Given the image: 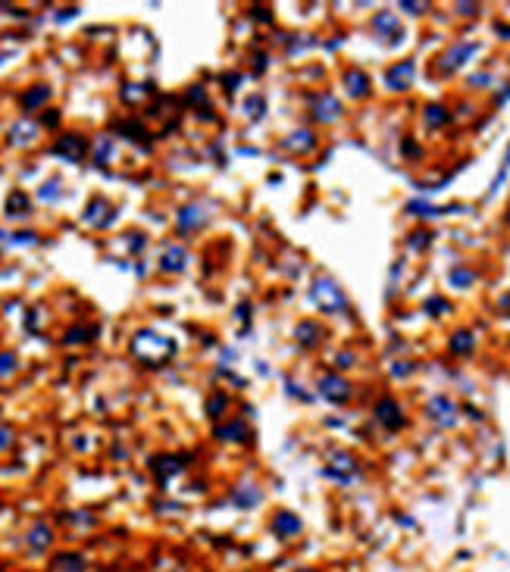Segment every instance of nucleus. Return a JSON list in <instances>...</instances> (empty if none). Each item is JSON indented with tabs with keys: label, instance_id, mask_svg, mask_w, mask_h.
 I'll return each instance as SVG.
<instances>
[{
	"label": "nucleus",
	"instance_id": "f257e3e1",
	"mask_svg": "<svg viewBox=\"0 0 510 572\" xmlns=\"http://www.w3.org/2000/svg\"><path fill=\"white\" fill-rule=\"evenodd\" d=\"M132 351H135L144 363H163L166 356L172 354V341L160 338V335H153V332H138Z\"/></svg>",
	"mask_w": 510,
	"mask_h": 572
},
{
	"label": "nucleus",
	"instance_id": "f03ea898",
	"mask_svg": "<svg viewBox=\"0 0 510 572\" xmlns=\"http://www.w3.org/2000/svg\"><path fill=\"white\" fill-rule=\"evenodd\" d=\"M313 300H317L326 313H341V309H347V298L341 294V288L329 279L313 281Z\"/></svg>",
	"mask_w": 510,
	"mask_h": 572
},
{
	"label": "nucleus",
	"instance_id": "7ed1b4c3",
	"mask_svg": "<svg viewBox=\"0 0 510 572\" xmlns=\"http://www.w3.org/2000/svg\"><path fill=\"white\" fill-rule=\"evenodd\" d=\"M301 529H304V522H301V516L291 513V510H276V513L270 516V531H273L276 538H282V541H291V538H298Z\"/></svg>",
	"mask_w": 510,
	"mask_h": 572
},
{
	"label": "nucleus",
	"instance_id": "20e7f679",
	"mask_svg": "<svg viewBox=\"0 0 510 572\" xmlns=\"http://www.w3.org/2000/svg\"><path fill=\"white\" fill-rule=\"evenodd\" d=\"M413 72H417V66H413V60H401V63H394L392 69L385 72V82L392 91H404L411 88L413 82Z\"/></svg>",
	"mask_w": 510,
	"mask_h": 572
},
{
	"label": "nucleus",
	"instance_id": "39448f33",
	"mask_svg": "<svg viewBox=\"0 0 510 572\" xmlns=\"http://www.w3.org/2000/svg\"><path fill=\"white\" fill-rule=\"evenodd\" d=\"M375 419H379L385 428H392V432L404 426V413H401L398 400H392V397H382V400L375 403Z\"/></svg>",
	"mask_w": 510,
	"mask_h": 572
},
{
	"label": "nucleus",
	"instance_id": "423d86ee",
	"mask_svg": "<svg viewBox=\"0 0 510 572\" xmlns=\"http://www.w3.org/2000/svg\"><path fill=\"white\" fill-rule=\"evenodd\" d=\"M319 394L332 403H345L347 397H351V385H347L345 379H338V375H326V379L319 382Z\"/></svg>",
	"mask_w": 510,
	"mask_h": 572
},
{
	"label": "nucleus",
	"instance_id": "0eeeda50",
	"mask_svg": "<svg viewBox=\"0 0 510 572\" xmlns=\"http://www.w3.org/2000/svg\"><path fill=\"white\" fill-rule=\"evenodd\" d=\"M476 50H479V44H457V47H451V50L445 53V60H441V69H445V72H454L457 66H464Z\"/></svg>",
	"mask_w": 510,
	"mask_h": 572
},
{
	"label": "nucleus",
	"instance_id": "6e6552de",
	"mask_svg": "<svg viewBox=\"0 0 510 572\" xmlns=\"http://www.w3.org/2000/svg\"><path fill=\"white\" fill-rule=\"evenodd\" d=\"M313 116L319 119V123H335V119L341 116V106L335 97H329V94H319L317 100H313Z\"/></svg>",
	"mask_w": 510,
	"mask_h": 572
},
{
	"label": "nucleus",
	"instance_id": "1a4fd4ad",
	"mask_svg": "<svg viewBox=\"0 0 510 572\" xmlns=\"http://www.w3.org/2000/svg\"><path fill=\"white\" fill-rule=\"evenodd\" d=\"M185 266H188V251L185 247H166L163 260H160V269H163V272H182Z\"/></svg>",
	"mask_w": 510,
	"mask_h": 572
},
{
	"label": "nucleus",
	"instance_id": "9d476101",
	"mask_svg": "<svg viewBox=\"0 0 510 572\" xmlns=\"http://www.w3.org/2000/svg\"><path fill=\"white\" fill-rule=\"evenodd\" d=\"M260 501H263V494H260V488H254V484H241V488H235V494H232V503L238 510H254Z\"/></svg>",
	"mask_w": 510,
	"mask_h": 572
},
{
	"label": "nucleus",
	"instance_id": "9b49d317",
	"mask_svg": "<svg viewBox=\"0 0 510 572\" xmlns=\"http://www.w3.org/2000/svg\"><path fill=\"white\" fill-rule=\"evenodd\" d=\"M429 416L439 419L441 426H451L454 422V403L448 400V397H432V400H429Z\"/></svg>",
	"mask_w": 510,
	"mask_h": 572
},
{
	"label": "nucleus",
	"instance_id": "f8f14e48",
	"mask_svg": "<svg viewBox=\"0 0 510 572\" xmlns=\"http://www.w3.org/2000/svg\"><path fill=\"white\" fill-rule=\"evenodd\" d=\"M207 222V210H200V207H185L182 213H179V228L182 232H188V228H200Z\"/></svg>",
	"mask_w": 510,
	"mask_h": 572
},
{
	"label": "nucleus",
	"instance_id": "ddd939ff",
	"mask_svg": "<svg viewBox=\"0 0 510 572\" xmlns=\"http://www.w3.org/2000/svg\"><path fill=\"white\" fill-rule=\"evenodd\" d=\"M345 85H347V94L351 97H364V94H370V78L364 76L360 69H351L345 76Z\"/></svg>",
	"mask_w": 510,
	"mask_h": 572
},
{
	"label": "nucleus",
	"instance_id": "4468645a",
	"mask_svg": "<svg viewBox=\"0 0 510 572\" xmlns=\"http://www.w3.org/2000/svg\"><path fill=\"white\" fill-rule=\"evenodd\" d=\"M313 144H317V138H313L310 132H294L291 138H285V147H288V151H310Z\"/></svg>",
	"mask_w": 510,
	"mask_h": 572
},
{
	"label": "nucleus",
	"instance_id": "2eb2a0df",
	"mask_svg": "<svg viewBox=\"0 0 510 572\" xmlns=\"http://www.w3.org/2000/svg\"><path fill=\"white\" fill-rule=\"evenodd\" d=\"M247 435V428L241 422H229V426H216V438L219 441H241Z\"/></svg>",
	"mask_w": 510,
	"mask_h": 572
},
{
	"label": "nucleus",
	"instance_id": "dca6fc26",
	"mask_svg": "<svg viewBox=\"0 0 510 572\" xmlns=\"http://www.w3.org/2000/svg\"><path fill=\"white\" fill-rule=\"evenodd\" d=\"M373 29H375V32H388V35H401L398 19H394L392 13H379V16L373 19Z\"/></svg>",
	"mask_w": 510,
	"mask_h": 572
},
{
	"label": "nucleus",
	"instance_id": "f3484780",
	"mask_svg": "<svg viewBox=\"0 0 510 572\" xmlns=\"http://www.w3.org/2000/svg\"><path fill=\"white\" fill-rule=\"evenodd\" d=\"M298 341L301 344H313V341H319V326H313V322H301L298 326Z\"/></svg>",
	"mask_w": 510,
	"mask_h": 572
},
{
	"label": "nucleus",
	"instance_id": "a211bd4d",
	"mask_svg": "<svg viewBox=\"0 0 510 572\" xmlns=\"http://www.w3.org/2000/svg\"><path fill=\"white\" fill-rule=\"evenodd\" d=\"M451 351L454 354H469V351H473V335H469V332H457L451 338Z\"/></svg>",
	"mask_w": 510,
	"mask_h": 572
},
{
	"label": "nucleus",
	"instance_id": "6ab92c4d",
	"mask_svg": "<svg viewBox=\"0 0 510 572\" xmlns=\"http://www.w3.org/2000/svg\"><path fill=\"white\" fill-rule=\"evenodd\" d=\"M335 469H345V475H347V479H351V473H354V469H357V463H354V456L338 454V456H335V460H332V466L326 469V473H335Z\"/></svg>",
	"mask_w": 510,
	"mask_h": 572
},
{
	"label": "nucleus",
	"instance_id": "aec40b11",
	"mask_svg": "<svg viewBox=\"0 0 510 572\" xmlns=\"http://www.w3.org/2000/svg\"><path fill=\"white\" fill-rule=\"evenodd\" d=\"M57 151H60V153H69V157H78V153L85 151V141H82V138H63V141L57 144Z\"/></svg>",
	"mask_w": 510,
	"mask_h": 572
},
{
	"label": "nucleus",
	"instance_id": "412c9836",
	"mask_svg": "<svg viewBox=\"0 0 510 572\" xmlns=\"http://www.w3.org/2000/svg\"><path fill=\"white\" fill-rule=\"evenodd\" d=\"M426 123L432 125V129L445 125L448 123V110H445V106H426Z\"/></svg>",
	"mask_w": 510,
	"mask_h": 572
},
{
	"label": "nucleus",
	"instance_id": "4be33fe9",
	"mask_svg": "<svg viewBox=\"0 0 510 572\" xmlns=\"http://www.w3.org/2000/svg\"><path fill=\"white\" fill-rule=\"evenodd\" d=\"M29 544H32V547H47V544H50V529H47V526H35V529H32V535H29Z\"/></svg>",
	"mask_w": 510,
	"mask_h": 572
},
{
	"label": "nucleus",
	"instance_id": "5701e85b",
	"mask_svg": "<svg viewBox=\"0 0 510 572\" xmlns=\"http://www.w3.org/2000/svg\"><path fill=\"white\" fill-rule=\"evenodd\" d=\"M473 281H476V275L469 269H454L451 272V285H457V288H469Z\"/></svg>",
	"mask_w": 510,
	"mask_h": 572
},
{
	"label": "nucleus",
	"instance_id": "b1692460",
	"mask_svg": "<svg viewBox=\"0 0 510 572\" xmlns=\"http://www.w3.org/2000/svg\"><path fill=\"white\" fill-rule=\"evenodd\" d=\"M25 207H29V204H25V194H13V197H10V210H6V213H10V216H22Z\"/></svg>",
	"mask_w": 510,
	"mask_h": 572
},
{
	"label": "nucleus",
	"instance_id": "393cba45",
	"mask_svg": "<svg viewBox=\"0 0 510 572\" xmlns=\"http://www.w3.org/2000/svg\"><path fill=\"white\" fill-rule=\"evenodd\" d=\"M247 116H251V119L263 116V97H251V100H247Z\"/></svg>",
	"mask_w": 510,
	"mask_h": 572
},
{
	"label": "nucleus",
	"instance_id": "a878e982",
	"mask_svg": "<svg viewBox=\"0 0 510 572\" xmlns=\"http://www.w3.org/2000/svg\"><path fill=\"white\" fill-rule=\"evenodd\" d=\"M429 313H432V316H439V313H445V309H448V304H445V300H439V298H435V300H429Z\"/></svg>",
	"mask_w": 510,
	"mask_h": 572
},
{
	"label": "nucleus",
	"instance_id": "bb28decb",
	"mask_svg": "<svg viewBox=\"0 0 510 572\" xmlns=\"http://www.w3.org/2000/svg\"><path fill=\"white\" fill-rule=\"evenodd\" d=\"M401 6H404L407 13H413V16H417V13H422V10H426V4H401Z\"/></svg>",
	"mask_w": 510,
	"mask_h": 572
},
{
	"label": "nucleus",
	"instance_id": "cd10ccee",
	"mask_svg": "<svg viewBox=\"0 0 510 572\" xmlns=\"http://www.w3.org/2000/svg\"><path fill=\"white\" fill-rule=\"evenodd\" d=\"M298 572H317V569H298Z\"/></svg>",
	"mask_w": 510,
	"mask_h": 572
}]
</instances>
